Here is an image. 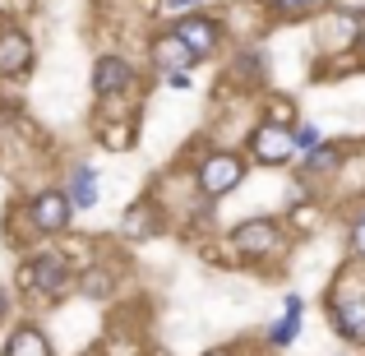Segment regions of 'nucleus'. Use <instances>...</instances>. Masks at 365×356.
Here are the masks:
<instances>
[{"mask_svg":"<svg viewBox=\"0 0 365 356\" xmlns=\"http://www.w3.org/2000/svg\"><path fill=\"white\" fill-rule=\"evenodd\" d=\"M65 283H70V264H65L61 255H37V259H28V264L19 268V287H28V292L61 296Z\"/></svg>","mask_w":365,"mask_h":356,"instance_id":"1","label":"nucleus"},{"mask_svg":"<svg viewBox=\"0 0 365 356\" xmlns=\"http://www.w3.org/2000/svg\"><path fill=\"white\" fill-rule=\"evenodd\" d=\"M241 176H245V167H241L236 153H213V158H204V167H199V190H204L208 199H222L241 185Z\"/></svg>","mask_w":365,"mask_h":356,"instance_id":"2","label":"nucleus"},{"mask_svg":"<svg viewBox=\"0 0 365 356\" xmlns=\"http://www.w3.org/2000/svg\"><path fill=\"white\" fill-rule=\"evenodd\" d=\"M70 199H65V190H46V195H37L33 204H28V218H33L37 232H65L70 227Z\"/></svg>","mask_w":365,"mask_h":356,"instance_id":"3","label":"nucleus"},{"mask_svg":"<svg viewBox=\"0 0 365 356\" xmlns=\"http://www.w3.org/2000/svg\"><path fill=\"white\" fill-rule=\"evenodd\" d=\"M250 153H255L264 167H277V162L292 158V130L287 125H259L255 134H250Z\"/></svg>","mask_w":365,"mask_h":356,"instance_id":"4","label":"nucleus"},{"mask_svg":"<svg viewBox=\"0 0 365 356\" xmlns=\"http://www.w3.org/2000/svg\"><path fill=\"white\" fill-rule=\"evenodd\" d=\"M236 250L241 255H273L277 245H282V232H277V223H268V218H250V223L236 227Z\"/></svg>","mask_w":365,"mask_h":356,"instance_id":"5","label":"nucleus"},{"mask_svg":"<svg viewBox=\"0 0 365 356\" xmlns=\"http://www.w3.org/2000/svg\"><path fill=\"white\" fill-rule=\"evenodd\" d=\"M195 61H199V56L190 51V46L180 42L176 33H158V37H153V65H158V70H167V74H185Z\"/></svg>","mask_w":365,"mask_h":356,"instance_id":"6","label":"nucleus"},{"mask_svg":"<svg viewBox=\"0 0 365 356\" xmlns=\"http://www.w3.org/2000/svg\"><path fill=\"white\" fill-rule=\"evenodd\" d=\"M134 83V70L120 61V56H102L98 65H93V93L98 98H116V93H125Z\"/></svg>","mask_w":365,"mask_h":356,"instance_id":"7","label":"nucleus"},{"mask_svg":"<svg viewBox=\"0 0 365 356\" xmlns=\"http://www.w3.org/2000/svg\"><path fill=\"white\" fill-rule=\"evenodd\" d=\"M171 33H176L195 56H208V51L217 46V24H213V19H204V14H185V19H176V28H171Z\"/></svg>","mask_w":365,"mask_h":356,"instance_id":"8","label":"nucleus"},{"mask_svg":"<svg viewBox=\"0 0 365 356\" xmlns=\"http://www.w3.org/2000/svg\"><path fill=\"white\" fill-rule=\"evenodd\" d=\"M333 324L342 329V338H361L365 342V296L361 292H342L333 301Z\"/></svg>","mask_w":365,"mask_h":356,"instance_id":"9","label":"nucleus"},{"mask_svg":"<svg viewBox=\"0 0 365 356\" xmlns=\"http://www.w3.org/2000/svg\"><path fill=\"white\" fill-rule=\"evenodd\" d=\"M28 65H33L28 33H0V74H24Z\"/></svg>","mask_w":365,"mask_h":356,"instance_id":"10","label":"nucleus"},{"mask_svg":"<svg viewBox=\"0 0 365 356\" xmlns=\"http://www.w3.org/2000/svg\"><path fill=\"white\" fill-rule=\"evenodd\" d=\"M5 356H51V342H46L42 329H14V338L5 342Z\"/></svg>","mask_w":365,"mask_h":356,"instance_id":"11","label":"nucleus"},{"mask_svg":"<svg viewBox=\"0 0 365 356\" xmlns=\"http://www.w3.org/2000/svg\"><path fill=\"white\" fill-rule=\"evenodd\" d=\"M65 199H70V208H93L98 204V176L88 167H79L70 176V185H65Z\"/></svg>","mask_w":365,"mask_h":356,"instance_id":"12","label":"nucleus"},{"mask_svg":"<svg viewBox=\"0 0 365 356\" xmlns=\"http://www.w3.org/2000/svg\"><path fill=\"white\" fill-rule=\"evenodd\" d=\"M153 204H134L130 213H125V223H120V236H153L158 232V223H153Z\"/></svg>","mask_w":365,"mask_h":356,"instance_id":"13","label":"nucleus"},{"mask_svg":"<svg viewBox=\"0 0 365 356\" xmlns=\"http://www.w3.org/2000/svg\"><path fill=\"white\" fill-rule=\"evenodd\" d=\"M296 333H301V315H292V310H287L282 320L273 324V333H268V338H273L277 347H287V342H296Z\"/></svg>","mask_w":365,"mask_h":356,"instance_id":"14","label":"nucleus"},{"mask_svg":"<svg viewBox=\"0 0 365 356\" xmlns=\"http://www.w3.org/2000/svg\"><path fill=\"white\" fill-rule=\"evenodd\" d=\"M79 287H83V296H107V292H111V273H102V268H88V273L79 278Z\"/></svg>","mask_w":365,"mask_h":356,"instance_id":"15","label":"nucleus"},{"mask_svg":"<svg viewBox=\"0 0 365 356\" xmlns=\"http://www.w3.org/2000/svg\"><path fill=\"white\" fill-rule=\"evenodd\" d=\"M305 153H310V158H305L310 171H333L338 167V148H319V143H314V148H305Z\"/></svg>","mask_w":365,"mask_h":356,"instance_id":"16","label":"nucleus"},{"mask_svg":"<svg viewBox=\"0 0 365 356\" xmlns=\"http://www.w3.org/2000/svg\"><path fill=\"white\" fill-rule=\"evenodd\" d=\"M314 143H319V134H314L310 125H305V130H296V134H292V148H314Z\"/></svg>","mask_w":365,"mask_h":356,"instance_id":"17","label":"nucleus"},{"mask_svg":"<svg viewBox=\"0 0 365 356\" xmlns=\"http://www.w3.org/2000/svg\"><path fill=\"white\" fill-rule=\"evenodd\" d=\"M351 250H356V255H365V213L351 223Z\"/></svg>","mask_w":365,"mask_h":356,"instance_id":"18","label":"nucleus"},{"mask_svg":"<svg viewBox=\"0 0 365 356\" xmlns=\"http://www.w3.org/2000/svg\"><path fill=\"white\" fill-rule=\"evenodd\" d=\"M195 5H204V0H162L167 14H176V9H195Z\"/></svg>","mask_w":365,"mask_h":356,"instance_id":"19","label":"nucleus"},{"mask_svg":"<svg viewBox=\"0 0 365 356\" xmlns=\"http://www.w3.org/2000/svg\"><path fill=\"white\" fill-rule=\"evenodd\" d=\"M273 5H277V9H292V14H296V9H305V5H314V0H273Z\"/></svg>","mask_w":365,"mask_h":356,"instance_id":"20","label":"nucleus"},{"mask_svg":"<svg viewBox=\"0 0 365 356\" xmlns=\"http://www.w3.org/2000/svg\"><path fill=\"white\" fill-rule=\"evenodd\" d=\"M9 310V301H5V292H0V315H5Z\"/></svg>","mask_w":365,"mask_h":356,"instance_id":"21","label":"nucleus"}]
</instances>
